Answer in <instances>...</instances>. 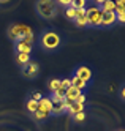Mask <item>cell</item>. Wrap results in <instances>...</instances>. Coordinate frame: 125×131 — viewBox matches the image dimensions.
<instances>
[{
	"instance_id": "cell-1",
	"label": "cell",
	"mask_w": 125,
	"mask_h": 131,
	"mask_svg": "<svg viewBox=\"0 0 125 131\" xmlns=\"http://www.w3.org/2000/svg\"><path fill=\"white\" fill-rule=\"evenodd\" d=\"M8 36L13 41H22V40H30L33 41V32L28 25L25 24H13L8 29Z\"/></svg>"
},
{
	"instance_id": "cell-2",
	"label": "cell",
	"mask_w": 125,
	"mask_h": 131,
	"mask_svg": "<svg viewBox=\"0 0 125 131\" xmlns=\"http://www.w3.org/2000/svg\"><path fill=\"white\" fill-rule=\"evenodd\" d=\"M36 11L44 19H52L57 14V5L51 0H40V2H36Z\"/></svg>"
},
{
	"instance_id": "cell-3",
	"label": "cell",
	"mask_w": 125,
	"mask_h": 131,
	"mask_svg": "<svg viewBox=\"0 0 125 131\" xmlns=\"http://www.w3.org/2000/svg\"><path fill=\"white\" fill-rule=\"evenodd\" d=\"M101 16H103V11L98 6L93 5V6L85 8V21H87V25H93V27L101 25Z\"/></svg>"
},
{
	"instance_id": "cell-4",
	"label": "cell",
	"mask_w": 125,
	"mask_h": 131,
	"mask_svg": "<svg viewBox=\"0 0 125 131\" xmlns=\"http://www.w3.org/2000/svg\"><path fill=\"white\" fill-rule=\"evenodd\" d=\"M41 43L46 49H55L60 44V36L55 32H44L41 36Z\"/></svg>"
},
{
	"instance_id": "cell-5",
	"label": "cell",
	"mask_w": 125,
	"mask_h": 131,
	"mask_svg": "<svg viewBox=\"0 0 125 131\" xmlns=\"http://www.w3.org/2000/svg\"><path fill=\"white\" fill-rule=\"evenodd\" d=\"M81 93H82L81 90H78V89H74V87L70 85L68 89L65 90V101H63V103H65V107H68L71 103H74V100L78 98Z\"/></svg>"
},
{
	"instance_id": "cell-6",
	"label": "cell",
	"mask_w": 125,
	"mask_h": 131,
	"mask_svg": "<svg viewBox=\"0 0 125 131\" xmlns=\"http://www.w3.org/2000/svg\"><path fill=\"white\" fill-rule=\"evenodd\" d=\"M32 44H33V41H30V40L16 41V51H17V54H28V55H30Z\"/></svg>"
},
{
	"instance_id": "cell-7",
	"label": "cell",
	"mask_w": 125,
	"mask_h": 131,
	"mask_svg": "<svg viewBox=\"0 0 125 131\" xmlns=\"http://www.w3.org/2000/svg\"><path fill=\"white\" fill-rule=\"evenodd\" d=\"M74 76L79 78L81 81H84L85 84H87V82L92 79V71H90V68H87V67H79L78 70H76Z\"/></svg>"
},
{
	"instance_id": "cell-8",
	"label": "cell",
	"mask_w": 125,
	"mask_h": 131,
	"mask_svg": "<svg viewBox=\"0 0 125 131\" xmlns=\"http://www.w3.org/2000/svg\"><path fill=\"white\" fill-rule=\"evenodd\" d=\"M52 101L51 98H46L43 96L40 101H38V111H41V112H46V114H51V111H52Z\"/></svg>"
},
{
	"instance_id": "cell-9",
	"label": "cell",
	"mask_w": 125,
	"mask_h": 131,
	"mask_svg": "<svg viewBox=\"0 0 125 131\" xmlns=\"http://www.w3.org/2000/svg\"><path fill=\"white\" fill-rule=\"evenodd\" d=\"M38 71H40V65H38L36 62H30L24 68V74H25L27 78H35L36 74H38Z\"/></svg>"
},
{
	"instance_id": "cell-10",
	"label": "cell",
	"mask_w": 125,
	"mask_h": 131,
	"mask_svg": "<svg viewBox=\"0 0 125 131\" xmlns=\"http://www.w3.org/2000/svg\"><path fill=\"white\" fill-rule=\"evenodd\" d=\"M117 19H116V13L111 11V13H103L101 16V25H112V24H116Z\"/></svg>"
},
{
	"instance_id": "cell-11",
	"label": "cell",
	"mask_w": 125,
	"mask_h": 131,
	"mask_svg": "<svg viewBox=\"0 0 125 131\" xmlns=\"http://www.w3.org/2000/svg\"><path fill=\"white\" fill-rule=\"evenodd\" d=\"M74 22H76V25H78V27L87 25V21H85V8H84V10H76Z\"/></svg>"
},
{
	"instance_id": "cell-12",
	"label": "cell",
	"mask_w": 125,
	"mask_h": 131,
	"mask_svg": "<svg viewBox=\"0 0 125 131\" xmlns=\"http://www.w3.org/2000/svg\"><path fill=\"white\" fill-rule=\"evenodd\" d=\"M66 111L70 112V114L74 117L76 114H79V112H84V104H78V103H71V104L66 107Z\"/></svg>"
},
{
	"instance_id": "cell-13",
	"label": "cell",
	"mask_w": 125,
	"mask_h": 131,
	"mask_svg": "<svg viewBox=\"0 0 125 131\" xmlns=\"http://www.w3.org/2000/svg\"><path fill=\"white\" fill-rule=\"evenodd\" d=\"M70 84H71V87L78 89V90H81V92H82V89H85V85H87L84 81H81L79 78H76V76H73V78L70 79Z\"/></svg>"
},
{
	"instance_id": "cell-14",
	"label": "cell",
	"mask_w": 125,
	"mask_h": 131,
	"mask_svg": "<svg viewBox=\"0 0 125 131\" xmlns=\"http://www.w3.org/2000/svg\"><path fill=\"white\" fill-rule=\"evenodd\" d=\"M16 62L22 67H27L30 63V55L28 54H16Z\"/></svg>"
},
{
	"instance_id": "cell-15",
	"label": "cell",
	"mask_w": 125,
	"mask_h": 131,
	"mask_svg": "<svg viewBox=\"0 0 125 131\" xmlns=\"http://www.w3.org/2000/svg\"><path fill=\"white\" fill-rule=\"evenodd\" d=\"M66 111L65 107V103H55V104L52 106V111H51V114H63V112Z\"/></svg>"
},
{
	"instance_id": "cell-16",
	"label": "cell",
	"mask_w": 125,
	"mask_h": 131,
	"mask_svg": "<svg viewBox=\"0 0 125 131\" xmlns=\"http://www.w3.org/2000/svg\"><path fill=\"white\" fill-rule=\"evenodd\" d=\"M27 111H28V112H36V111H38V101L28 100V101H27Z\"/></svg>"
},
{
	"instance_id": "cell-17",
	"label": "cell",
	"mask_w": 125,
	"mask_h": 131,
	"mask_svg": "<svg viewBox=\"0 0 125 131\" xmlns=\"http://www.w3.org/2000/svg\"><path fill=\"white\" fill-rule=\"evenodd\" d=\"M116 19L120 22V24H123L125 22V10H120V8H116Z\"/></svg>"
},
{
	"instance_id": "cell-18",
	"label": "cell",
	"mask_w": 125,
	"mask_h": 131,
	"mask_svg": "<svg viewBox=\"0 0 125 131\" xmlns=\"http://www.w3.org/2000/svg\"><path fill=\"white\" fill-rule=\"evenodd\" d=\"M71 6L76 8V10H84V8L87 6V2H85V0H78V2H74V0H73Z\"/></svg>"
},
{
	"instance_id": "cell-19",
	"label": "cell",
	"mask_w": 125,
	"mask_h": 131,
	"mask_svg": "<svg viewBox=\"0 0 125 131\" xmlns=\"http://www.w3.org/2000/svg\"><path fill=\"white\" fill-rule=\"evenodd\" d=\"M65 14H66V17H68V19H74V16H76V8H73V6L66 8V10H65Z\"/></svg>"
},
{
	"instance_id": "cell-20",
	"label": "cell",
	"mask_w": 125,
	"mask_h": 131,
	"mask_svg": "<svg viewBox=\"0 0 125 131\" xmlns=\"http://www.w3.org/2000/svg\"><path fill=\"white\" fill-rule=\"evenodd\" d=\"M59 85H60V81H59V79H52V81L49 82V89H51L52 93H54L57 89H59Z\"/></svg>"
},
{
	"instance_id": "cell-21",
	"label": "cell",
	"mask_w": 125,
	"mask_h": 131,
	"mask_svg": "<svg viewBox=\"0 0 125 131\" xmlns=\"http://www.w3.org/2000/svg\"><path fill=\"white\" fill-rule=\"evenodd\" d=\"M33 115H35V118H36V120H44V118L49 117V114H46V112H41V111L33 112Z\"/></svg>"
},
{
	"instance_id": "cell-22",
	"label": "cell",
	"mask_w": 125,
	"mask_h": 131,
	"mask_svg": "<svg viewBox=\"0 0 125 131\" xmlns=\"http://www.w3.org/2000/svg\"><path fill=\"white\" fill-rule=\"evenodd\" d=\"M71 85L70 84V79H63V81H60V85H59V89H62V90H66Z\"/></svg>"
},
{
	"instance_id": "cell-23",
	"label": "cell",
	"mask_w": 125,
	"mask_h": 131,
	"mask_svg": "<svg viewBox=\"0 0 125 131\" xmlns=\"http://www.w3.org/2000/svg\"><path fill=\"white\" fill-rule=\"evenodd\" d=\"M74 120L76 122H84L85 120V112H79V114L74 115Z\"/></svg>"
},
{
	"instance_id": "cell-24",
	"label": "cell",
	"mask_w": 125,
	"mask_h": 131,
	"mask_svg": "<svg viewBox=\"0 0 125 131\" xmlns=\"http://www.w3.org/2000/svg\"><path fill=\"white\" fill-rule=\"evenodd\" d=\"M74 103H78V104H84V103H85V95H84V93H81V95L74 100Z\"/></svg>"
},
{
	"instance_id": "cell-25",
	"label": "cell",
	"mask_w": 125,
	"mask_h": 131,
	"mask_svg": "<svg viewBox=\"0 0 125 131\" xmlns=\"http://www.w3.org/2000/svg\"><path fill=\"white\" fill-rule=\"evenodd\" d=\"M71 3H73V0H59V5H63V6H66V8H70Z\"/></svg>"
},
{
	"instance_id": "cell-26",
	"label": "cell",
	"mask_w": 125,
	"mask_h": 131,
	"mask_svg": "<svg viewBox=\"0 0 125 131\" xmlns=\"http://www.w3.org/2000/svg\"><path fill=\"white\" fill-rule=\"evenodd\" d=\"M114 3H116V8L125 10V0H117V2H114Z\"/></svg>"
},
{
	"instance_id": "cell-27",
	"label": "cell",
	"mask_w": 125,
	"mask_h": 131,
	"mask_svg": "<svg viewBox=\"0 0 125 131\" xmlns=\"http://www.w3.org/2000/svg\"><path fill=\"white\" fill-rule=\"evenodd\" d=\"M41 98H43V95H41L40 92H35L33 95H32V100H35V101H40Z\"/></svg>"
},
{
	"instance_id": "cell-28",
	"label": "cell",
	"mask_w": 125,
	"mask_h": 131,
	"mask_svg": "<svg viewBox=\"0 0 125 131\" xmlns=\"http://www.w3.org/2000/svg\"><path fill=\"white\" fill-rule=\"evenodd\" d=\"M119 131H123V129H119Z\"/></svg>"
}]
</instances>
